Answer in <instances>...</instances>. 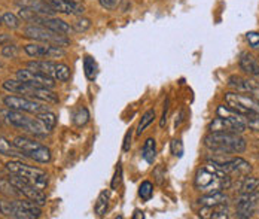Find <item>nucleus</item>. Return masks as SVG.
Listing matches in <instances>:
<instances>
[{"label": "nucleus", "mask_w": 259, "mask_h": 219, "mask_svg": "<svg viewBox=\"0 0 259 219\" xmlns=\"http://www.w3.org/2000/svg\"><path fill=\"white\" fill-rule=\"evenodd\" d=\"M204 145L216 155L241 154L246 151V140L237 133L227 132H210L204 137Z\"/></svg>", "instance_id": "f257e3e1"}, {"label": "nucleus", "mask_w": 259, "mask_h": 219, "mask_svg": "<svg viewBox=\"0 0 259 219\" xmlns=\"http://www.w3.org/2000/svg\"><path fill=\"white\" fill-rule=\"evenodd\" d=\"M3 90H6L11 94H18V96H24L30 99H36L45 103H51V105H58L60 99L58 96L52 91L51 88H44V86H36L31 83L23 82L20 79H8L3 82Z\"/></svg>", "instance_id": "f03ea898"}, {"label": "nucleus", "mask_w": 259, "mask_h": 219, "mask_svg": "<svg viewBox=\"0 0 259 219\" xmlns=\"http://www.w3.org/2000/svg\"><path fill=\"white\" fill-rule=\"evenodd\" d=\"M216 118L208 124V132H227V133H237L241 135L247 130L244 122V115L237 113L228 106L221 105L216 109Z\"/></svg>", "instance_id": "7ed1b4c3"}, {"label": "nucleus", "mask_w": 259, "mask_h": 219, "mask_svg": "<svg viewBox=\"0 0 259 219\" xmlns=\"http://www.w3.org/2000/svg\"><path fill=\"white\" fill-rule=\"evenodd\" d=\"M0 115H2V119L8 125H11V127L24 130V132L30 133V135H34V136H47L48 135V132L44 127V124L37 118L30 116L26 112L6 109L2 110Z\"/></svg>", "instance_id": "20e7f679"}, {"label": "nucleus", "mask_w": 259, "mask_h": 219, "mask_svg": "<svg viewBox=\"0 0 259 219\" xmlns=\"http://www.w3.org/2000/svg\"><path fill=\"white\" fill-rule=\"evenodd\" d=\"M0 212L6 218L14 219H34L40 218V206L31 200H0Z\"/></svg>", "instance_id": "39448f33"}, {"label": "nucleus", "mask_w": 259, "mask_h": 219, "mask_svg": "<svg viewBox=\"0 0 259 219\" xmlns=\"http://www.w3.org/2000/svg\"><path fill=\"white\" fill-rule=\"evenodd\" d=\"M5 168H6L8 173H12V174H17V176L23 178L24 181L36 185L40 190H47V187H48L50 178H48V174L44 170H40L37 167H33V165L26 164V163L20 161L18 158L8 161L6 165H5Z\"/></svg>", "instance_id": "423d86ee"}, {"label": "nucleus", "mask_w": 259, "mask_h": 219, "mask_svg": "<svg viewBox=\"0 0 259 219\" xmlns=\"http://www.w3.org/2000/svg\"><path fill=\"white\" fill-rule=\"evenodd\" d=\"M233 178H219L213 171H210L204 165L197 170L195 178H194V187L195 190L203 194H211V192H219L224 190L231 188L233 185Z\"/></svg>", "instance_id": "0eeeda50"}, {"label": "nucleus", "mask_w": 259, "mask_h": 219, "mask_svg": "<svg viewBox=\"0 0 259 219\" xmlns=\"http://www.w3.org/2000/svg\"><path fill=\"white\" fill-rule=\"evenodd\" d=\"M14 145L17 146V149L33 161L40 163V164H47L50 163L52 158L51 151L48 146L42 145L40 142H36L33 139L26 136H18L14 139Z\"/></svg>", "instance_id": "6e6552de"}, {"label": "nucleus", "mask_w": 259, "mask_h": 219, "mask_svg": "<svg viewBox=\"0 0 259 219\" xmlns=\"http://www.w3.org/2000/svg\"><path fill=\"white\" fill-rule=\"evenodd\" d=\"M24 36L34 40V42H42V43H51L57 47H67L70 43V39L66 34H60L54 30H50L37 24H30L24 28Z\"/></svg>", "instance_id": "1a4fd4ad"}, {"label": "nucleus", "mask_w": 259, "mask_h": 219, "mask_svg": "<svg viewBox=\"0 0 259 219\" xmlns=\"http://www.w3.org/2000/svg\"><path fill=\"white\" fill-rule=\"evenodd\" d=\"M27 67L51 76L57 82H67L70 79V67L64 63H58L52 60H34L30 61Z\"/></svg>", "instance_id": "9d476101"}, {"label": "nucleus", "mask_w": 259, "mask_h": 219, "mask_svg": "<svg viewBox=\"0 0 259 219\" xmlns=\"http://www.w3.org/2000/svg\"><path fill=\"white\" fill-rule=\"evenodd\" d=\"M227 106L235 110L240 115H259V100L246 93H227L225 94Z\"/></svg>", "instance_id": "9b49d317"}, {"label": "nucleus", "mask_w": 259, "mask_h": 219, "mask_svg": "<svg viewBox=\"0 0 259 219\" xmlns=\"http://www.w3.org/2000/svg\"><path fill=\"white\" fill-rule=\"evenodd\" d=\"M2 102H3V105L8 109L33 113V115H37V113H40L44 110L50 109L45 102H40V100H36V99H30V97H24V96H15V94H9V96L3 97Z\"/></svg>", "instance_id": "f8f14e48"}, {"label": "nucleus", "mask_w": 259, "mask_h": 219, "mask_svg": "<svg viewBox=\"0 0 259 219\" xmlns=\"http://www.w3.org/2000/svg\"><path fill=\"white\" fill-rule=\"evenodd\" d=\"M8 181H9V182L17 188V191L20 192L21 195H24L26 198L31 200V201H34L36 204L44 206V204L47 203V195H45L44 190H40V188H37L36 185H33V184H30V182H27V181H24L23 178H20V176H17V174L9 173V174H8Z\"/></svg>", "instance_id": "ddd939ff"}, {"label": "nucleus", "mask_w": 259, "mask_h": 219, "mask_svg": "<svg viewBox=\"0 0 259 219\" xmlns=\"http://www.w3.org/2000/svg\"><path fill=\"white\" fill-rule=\"evenodd\" d=\"M24 53L28 57L33 58H60L64 57L66 51L63 50V47H57L51 43H42V42H33L24 47Z\"/></svg>", "instance_id": "4468645a"}, {"label": "nucleus", "mask_w": 259, "mask_h": 219, "mask_svg": "<svg viewBox=\"0 0 259 219\" xmlns=\"http://www.w3.org/2000/svg\"><path fill=\"white\" fill-rule=\"evenodd\" d=\"M17 79L23 81V82L31 83V85H36V86H44V88H54L55 86V79H52L51 76L42 73V72H37V70H33L30 67L26 69H20L17 72Z\"/></svg>", "instance_id": "2eb2a0df"}, {"label": "nucleus", "mask_w": 259, "mask_h": 219, "mask_svg": "<svg viewBox=\"0 0 259 219\" xmlns=\"http://www.w3.org/2000/svg\"><path fill=\"white\" fill-rule=\"evenodd\" d=\"M45 2L55 11V14L80 17L85 12V6L79 0H45Z\"/></svg>", "instance_id": "dca6fc26"}, {"label": "nucleus", "mask_w": 259, "mask_h": 219, "mask_svg": "<svg viewBox=\"0 0 259 219\" xmlns=\"http://www.w3.org/2000/svg\"><path fill=\"white\" fill-rule=\"evenodd\" d=\"M228 85L235 90L237 93H246L250 94L252 97L258 99L259 100V82L253 81V79H247V78H241L234 75L228 79Z\"/></svg>", "instance_id": "f3484780"}, {"label": "nucleus", "mask_w": 259, "mask_h": 219, "mask_svg": "<svg viewBox=\"0 0 259 219\" xmlns=\"http://www.w3.org/2000/svg\"><path fill=\"white\" fill-rule=\"evenodd\" d=\"M224 170L227 171L228 176H237V178H241V176H246L252 171V165L250 163H247L246 160L240 158V157H235V158H230V160H225L224 163H221Z\"/></svg>", "instance_id": "a211bd4d"}, {"label": "nucleus", "mask_w": 259, "mask_h": 219, "mask_svg": "<svg viewBox=\"0 0 259 219\" xmlns=\"http://www.w3.org/2000/svg\"><path fill=\"white\" fill-rule=\"evenodd\" d=\"M15 3L23 9L33 11L40 15H54L55 14V11L45 0H15Z\"/></svg>", "instance_id": "6ab92c4d"}, {"label": "nucleus", "mask_w": 259, "mask_h": 219, "mask_svg": "<svg viewBox=\"0 0 259 219\" xmlns=\"http://www.w3.org/2000/svg\"><path fill=\"white\" fill-rule=\"evenodd\" d=\"M238 66L240 69L250 75V76H255V78H259V61L247 51L241 53L240 54V58H238Z\"/></svg>", "instance_id": "aec40b11"}, {"label": "nucleus", "mask_w": 259, "mask_h": 219, "mask_svg": "<svg viewBox=\"0 0 259 219\" xmlns=\"http://www.w3.org/2000/svg\"><path fill=\"white\" fill-rule=\"evenodd\" d=\"M198 216L206 219H227L230 218V210H228L227 204L213 206V207L201 206V209L198 212Z\"/></svg>", "instance_id": "412c9836"}, {"label": "nucleus", "mask_w": 259, "mask_h": 219, "mask_svg": "<svg viewBox=\"0 0 259 219\" xmlns=\"http://www.w3.org/2000/svg\"><path fill=\"white\" fill-rule=\"evenodd\" d=\"M200 206H207V207H213V206H221V204H227L230 203V197L222 191L211 192V194H204L203 197L198 198Z\"/></svg>", "instance_id": "4be33fe9"}, {"label": "nucleus", "mask_w": 259, "mask_h": 219, "mask_svg": "<svg viewBox=\"0 0 259 219\" xmlns=\"http://www.w3.org/2000/svg\"><path fill=\"white\" fill-rule=\"evenodd\" d=\"M0 154L5 155V157H11V158H20V157H24L18 149L17 146L14 145V142H9L5 136L0 135Z\"/></svg>", "instance_id": "5701e85b"}, {"label": "nucleus", "mask_w": 259, "mask_h": 219, "mask_svg": "<svg viewBox=\"0 0 259 219\" xmlns=\"http://www.w3.org/2000/svg\"><path fill=\"white\" fill-rule=\"evenodd\" d=\"M142 157L146 163L152 164L154 160L156 157V142L155 139L152 137H148L143 143V148H142Z\"/></svg>", "instance_id": "b1692460"}, {"label": "nucleus", "mask_w": 259, "mask_h": 219, "mask_svg": "<svg viewBox=\"0 0 259 219\" xmlns=\"http://www.w3.org/2000/svg\"><path fill=\"white\" fill-rule=\"evenodd\" d=\"M109 201H110V194H109L107 190H103L99 194L97 201L94 204V213L97 216H104L106 215V212L109 210Z\"/></svg>", "instance_id": "393cba45"}, {"label": "nucleus", "mask_w": 259, "mask_h": 219, "mask_svg": "<svg viewBox=\"0 0 259 219\" xmlns=\"http://www.w3.org/2000/svg\"><path fill=\"white\" fill-rule=\"evenodd\" d=\"M36 118L44 124V127L47 128V132L48 133H51L52 130L55 128V125H57V115L51 112V110H44V112H40V113H37L36 115Z\"/></svg>", "instance_id": "a878e982"}, {"label": "nucleus", "mask_w": 259, "mask_h": 219, "mask_svg": "<svg viewBox=\"0 0 259 219\" xmlns=\"http://www.w3.org/2000/svg\"><path fill=\"white\" fill-rule=\"evenodd\" d=\"M241 182H240V187H238V191L240 194L243 192H255L258 191L259 188V179L258 178H253V176H241Z\"/></svg>", "instance_id": "bb28decb"}, {"label": "nucleus", "mask_w": 259, "mask_h": 219, "mask_svg": "<svg viewBox=\"0 0 259 219\" xmlns=\"http://www.w3.org/2000/svg\"><path fill=\"white\" fill-rule=\"evenodd\" d=\"M156 118V113L155 109H149L146 110L145 113H143V116L140 118V121H139V125H137V128H136V135L137 136H140L154 121H155Z\"/></svg>", "instance_id": "cd10ccee"}, {"label": "nucleus", "mask_w": 259, "mask_h": 219, "mask_svg": "<svg viewBox=\"0 0 259 219\" xmlns=\"http://www.w3.org/2000/svg\"><path fill=\"white\" fill-rule=\"evenodd\" d=\"M83 70H85L87 79H90V81L96 79V76H97V63L94 61L93 57H90V55L85 57V60H83Z\"/></svg>", "instance_id": "c85d7f7f"}, {"label": "nucleus", "mask_w": 259, "mask_h": 219, "mask_svg": "<svg viewBox=\"0 0 259 219\" xmlns=\"http://www.w3.org/2000/svg\"><path fill=\"white\" fill-rule=\"evenodd\" d=\"M0 194L5 197H9V198H15L18 195H21L17 191V188L8 181V178H0Z\"/></svg>", "instance_id": "c756f323"}, {"label": "nucleus", "mask_w": 259, "mask_h": 219, "mask_svg": "<svg viewBox=\"0 0 259 219\" xmlns=\"http://www.w3.org/2000/svg\"><path fill=\"white\" fill-rule=\"evenodd\" d=\"M139 195L143 201H149L154 195V185L149 181H145L139 187Z\"/></svg>", "instance_id": "7c9ffc66"}, {"label": "nucleus", "mask_w": 259, "mask_h": 219, "mask_svg": "<svg viewBox=\"0 0 259 219\" xmlns=\"http://www.w3.org/2000/svg\"><path fill=\"white\" fill-rule=\"evenodd\" d=\"M88 121H90V112H88L87 108H79V109L73 113V122H75V125L82 127V125H85Z\"/></svg>", "instance_id": "2f4dec72"}, {"label": "nucleus", "mask_w": 259, "mask_h": 219, "mask_svg": "<svg viewBox=\"0 0 259 219\" xmlns=\"http://www.w3.org/2000/svg\"><path fill=\"white\" fill-rule=\"evenodd\" d=\"M91 26H93L91 20L80 15V17H78V18L75 20V23H73V30H75L76 33H85L87 30L91 28Z\"/></svg>", "instance_id": "473e14b6"}, {"label": "nucleus", "mask_w": 259, "mask_h": 219, "mask_svg": "<svg viewBox=\"0 0 259 219\" xmlns=\"http://www.w3.org/2000/svg\"><path fill=\"white\" fill-rule=\"evenodd\" d=\"M2 18H3V24L8 28L15 30V28L20 27V17H17L15 14H12V12H5V14L2 15Z\"/></svg>", "instance_id": "72a5a7b5"}, {"label": "nucleus", "mask_w": 259, "mask_h": 219, "mask_svg": "<svg viewBox=\"0 0 259 219\" xmlns=\"http://www.w3.org/2000/svg\"><path fill=\"white\" fill-rule=\"evenodd\" d=\"M244 122L246 127L252 132H259V115H244Z\"/></svg>", "instance_id": "f704fd0d"}, {"label": "nucleus", "mask_w": 259, "mask_h": 219, "mask_svg": "<svg viewBox=\"0 0 259 219\" xmlns=\"http://www.w3.org/2000/svg\"><path fill=\"white\" fill-rule=\"evenodd\" d=\"M2 55L5 58H17L18 57V47L14 43H6L2 48Z\"/></svg>", "instance_id": "c9c22d12"}, {"label": "nucleus", "mask_w": 259, "mask_h": 219, "mask_svg": "<svg viewBox=\"0 0 259 219\" xmlns=\"http://www.w3.org/2000/svg\"><path fill=\"white\" fill-rule=\"evenodd\" d=\"M170 149H171V154H173L175 157H179V158H181L182 155H183V143H182L181 139L171 140Z\"/></svg>", "instance_id": "e433bc0d"}, {"label": "nucleus", "mask_w": 259, "mask_h": 219, "mask_svg": "<svg viewBox=\"0 0 259 219\" xmlns=\"http://www.w3.org/2000/svg\"><path fill=\"white\" fill-rule=\"evenodd\" d=\"M246 39L249 42V45L255 50H259V31H249L246 34Z\"/></svg>", "instance_id": "4c0bfd02"}, {"label": "nucleus", "mask_w": 259, "mask_h": 219, "mask_svg": "<svg viewBox=\"0 0 259 219\" xmlns=\"http://www.w3.org/2000/svg\"><path fill=\"white\" fill-rule=\"evenodd\" d=\"M121 181H122V167L118 165V168H116V171H115V174H113V179H112V182H110V188H112V190H116V188L119 187Z\"/></svg>", "instance_id": "58836bf2"}, {"label": "nucleus", "mask_w": 259, "mask_h": 219, "mask_svg": "<svg viewBox=\"0 0 259 219\" xmlns=\"http://www.w3.org/2000/svg\"><path fill=\"white\" fill-rule=\"evenodd\" d=\"M99 3L106 11H115L119 6L121 0H99Z\"/></svg>", "instance_id": "ea45409f"}, {"label": "nucleus", "mask_w": 259, "mask_h": 219, "mask_svg": "<svg viewBox=\"0 0 259 219\" xmlns=\"http://www.w3.org/2000/svg\"><path fill=\"white\" fill-rule=\"evenodd\" d=\"M168 109H170V100L167 99L164 103V109H162V115H161V121H159V127L164 128L167 124V116H168Z\"/></svg>", "instance_id": "a19ab883"}, {"label": "nucleus", "mask_w": 259, "mask_h": 219, "mask_svg": "<svg viewBox=\"0 0 259 219\" xmlns=\"http://www.w3.org/2000/svg\"><path fill=\"white\" fill-rule=\"evenodd\" d=\"M131 139H133V128H130L128 132L125 133L124 137V143H122V151L124 152H128L130 148H131Z\"/></svg>", "instance_id": "79ce46f5"}, {"label": "nucleus", "mask_w": 259, "mask_h": 219, "mask_svg": "<svg viewBox=\"0 0 259 219\" xmlns=\"http://www.w3.org/2000/svg\"><path fill=\"white\" fill-rule=\"evenodd\" d=\"M152 176L155 178V181L158 182V184H162V178H164V167H162V165H158L155 170H154Z\"/></svg>", "instance_id": "37998d69"}, {"label": "nucleus", "mask_w": 259, "mask_h": 219, "mask_svg": "<svg viewBox=\"0 0 259 219\" xmlns=\"http://www.w3.org/2000/svg\"><path fill=\"white\" fill-rule=\"evenodd\" d=\"M11 40H12V37L9 34H6V33H2L0 34V47H3L6 43H11Z\"/></svg>", "instance_id": "c03bdc74"}, {"label": "nucleus", "mask_w": 259, "mask_h": 219, "mask_svg": "<svg viewBox=\"0 0 259 219\" xmlns=\"http://www.w3.org/2000/svg\"><path fill=\"white\" fill-rule=\"evenodd\" d=\"M133 218H134V219H143V218H145V215H143V212H142V210H136V212H134V215H133Z\"/></svg>", "instance_id": "a18cd8bd"}, {"label": "nucleus", "mask_w": 259, "mask_h": 219, "mask_svg": "<svg viewBox=\"0 0 259 219\" xmlns=\"http://www.w3.org/2000/svg\"><path fill=\"white\" fill-rule=\"evenodd\" d=\"M3 24V18H2V15H0V26Z\"/></svg>", "instance_id": "49530a36"}, {"label": "nucleus", "mask_w": 259, "mask_h": 219, "mask_svg": "<svg viewBox=\"0 0 259 219\" xmlns=\"http://www.w3.org/2000/svg\"><path fill=\"white\" fill-rule=\"evenodd\" d=\"M0 67H2V63H0Z\"/></svg>", "instance_id": "de8ad7c7"}]
</instances>
